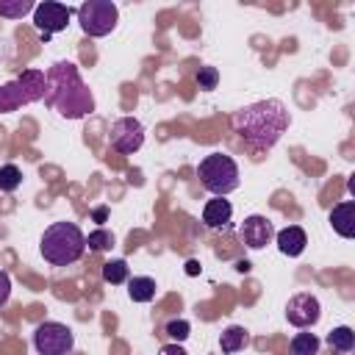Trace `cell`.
Segmentation results:
<instances>
[{
  "instance_id": "603a6c76",
  "label": "cell",
  "mask_w": 355,
  "mask_h": 355,
  "mask_svg": "<svg viewBox=\"0 0 355 355\" xmlns=\"http://www.w3.org/2000/svg\"><path fill=\"white\" fill-rule=\"evenodd\" d=\"M164 333H166L175 344H180V341H186V338L191 336V324H189L186 319H169L166 327H164Z\"/></svg>"
},
{
  "instance_id": "5bb4252c",
  "label": "cell",
  "mask_w": 355,
  "mask_h": 355,
  "mask_svg": "<svg viewBox=\"0 0 355 355\" xmlns=\"http://www.w3.org/2000/svg\"><path fill=\"white\" fill-rule=\"evenodd\" d=\"M230 216H233V205L225 197H214L202 208V225L205 227H225L230 222Z\"/></svg>"
},
{
  "instance_id": "ac0fdd59",
  "label": "cell",
  "mask_w": 355,
  "mask_h": 355,
  "mask_svg": "<svg viewBox=\"0 0 355 355\" xmlns=\"http://www.w3.org/2000/svg\"><path fill=\"white\" fill-rule=\"evenodd\" d=\"M100 275H103V280H105V283H111V286H119V283H125V280H128V263H125L122 258L105 261Z\"/></svg>"
},
{
  "instance_id": "2e32d148",
  "label": "cell",
  "mask_w": 355,
  "mask_h": 355,
  "mask_svg": "<svg viewBox=\"0 0 355 355\" xmlns=\"http://www.w3.org/2000/svg\"><path fill=\"white\" fill-rule=\"evenodd\" d=\"M128 297L133 302H150V300H155V280L153 277H130L128 280Z\"/></svg>"
},
{
  "instance_id": "f1b7e54d",
  "label": "cell",
  "mask_w": 355,
  "mask_h": 355,
  "mask_svg": "<svg viewBox=\"0 0 355 355\" xmlns=\"http://www.w3.org/2000/svg\"><path fill=\"white\" fill-rule=\"evenodd\" d=\"M236 269H239V272H250V263H247V261H239Z\"/></svg>"
},
{
  "instance_id": "3957f363",
  "label": "cell",
  "mask_w": 355,
  "mask_h": 355,
  "mask_svg": "<svg viewBox=\"0 0 355 355\" xmlns=\"http://www.w3.org/2000/svg\"><path fill=\"white\" fill-rule=\"evenodd\" d=\"M39 252L50 266H69L86 252V236L75 222H53L42 233Z\"/></svg>"
},
{
  "instance_id": "9a60e30c",
  "label": "cell",
  "mask_w": 355,
  "mask_h": 355,
  "mask_svg": "<svg viewBox=\"0 0 355 355\" xmlns=\"http://www.w3.org/2000/svg\"><path fill=\"white\" fill-rule=\"evenodd\" d=\"M327 347H330L333 352H341V355L352 352V349H355V330L347 327V324L333 327V330L327 333Z\"/></svg>"
},
{
  "instance_id": "484cf974",
  "label": "cell",
  "mask_w": 355,
  "mask_h": 355,
  "mask_svg": "<svg viewBox=\"0 0 355 355\" xmlns=\"http://www.w3.org/2000/svg\"><path fill=\"white\" fill-rule=\"evenodd\" d=\"M158 355H189V352H186V349H183L180 344H164Z\"/></svg>"
},
{
  "instance_id": "d4e9b609",
  "label": "cell",
  "mask_w": 355,
  "mask_h": 355,
  "mask_svg": "<svg viewBox=\"0 0 355 355\" xmlns=\"http://www.w3.org/2000/svg\"><path fill=\"white\" fill-rule=\"evenodd\" d=\"M8 297H11V277L0 269V305H6Z\"/></svg>"
},
{
  "instance_id": "5b68a950",
  "label": "cell",
  "mask_w": 355,
  "mask_h": 355,
  "mask_svg": "<svg viewBox=\"0 0 355 355\" xmlns=\"http://www.w3.org/2000/svg\"><path fill=\"white\" fill-rule=\"evenodd\" d=\"M44 86H47V78L42 69H25L19 78L0 86V114H8L28 103L44 100Z\"/></svg>"
},
{
  "instance_id": "9c48e42d",
  "label": "cell",
  "mask_w": 355,
  "mask_h": 355,
  "mask_svg": "<svg viewBox=\"0 0 355 355\" xmlns=\"http://www.w3.org/2000/svg\"><path fill=\"white\" fill-rule=\"evenodd\" d=\"M69 17H72V8L64 6V3H53V0L39 3V6L33 8V25L39 28V33H42L44 42H47L53 33L64 31V28L69 25Z\"/></svg>"
},
{
  "instance_id": "6da1fadb",
  "label": "cell",
  "mask_w": 355,
  "mask_h": 355,
  "mask_svg": "<svg viewBox=\"0 0 355 355\" xmlns=\"http://www.w3.org/2000/svg\"><path fill=\"white\" fill-rule=\"evenodd\" d=\"M286 128H288V111L280 100H261L244 105L233 116V130L239 133V139L258 153L275 147L277 139L286 133Z\"/></svg>"
},
{
  "instance_id": "ffe728a7",
  "label": "cell",
  "mask_w": 355,
  "mask_h": 355,
  "mask_svg": "<svg viewBox=\"0 0 355 355\" xmlns=\"http://www.w3.org/2000/svg\"><path fill=\"white\" fill-rule=\"evenodd\" d=\"M33 8H36L33 0H0V17H8V19H19Z\"/></svg>"
},
{
  "instance_id": "e0dca14e",
  "label": "cell",
  "mask_w": 355,
  "mask_h": 355,
  "mask_svg": "<svg viewBox=\"0 0 355 355\" xmlns=\"http://www.w3.org/2000/svg\"><path fill=\"white\" fill-rule=\"evenodd\" d=\"M244 344H247V330H244V327H239V324L227 327V330L219 336V347H222V352H225V355H233V352L244 349Z\"/></svg>"
},
{
  "instance_id": "7a4b0ae2",
  "label": "cell",
  "mask_w": 355,
  "mask_h": 355,
  "mask_svg": "<svg viewBox=\"0 0 355 355\" xmlns=\"http://www.w3.org/2000/svg\"><path fill=\"white\" fill-rule=\"evenodd\" d=\"M47 86H44V103L58 111L64 119H80L94 111V97L92 89L83 83L80 72L69 61L53 64L47 72Z\"/></svg>"
},
{
  "instance_id": "52a82bcc",
  "label": "cell",
  "mask_w": 355,
  "mask_h": 355,
  "mask_svg": "<svg viewBox=\"0 0 355 355\" xmlns=\"http://www.w3.org/2000/svg\"><path fill=\"white\" fill-rule=\"evenodd\" d=\"M75 336L61 322H42L33 330V347L39 355H69Z\"/></svg>"
},
{
  "instance_id": "cb8c5ba5",
  "label": "cell",
  "mask_w": 355,
  "mask_h": 355,
  "mask_svg": "<svg viewBox=\"0 0 355 355\" xmlns=\"http://www.w3.org/2000/svg\"><path fill=\"white\" fill-rule=\"evenodd\" d=\"M216 83H219V69H216V67H200V72H197V86H200L202 92H211V89H216Z\"/></svg>"
},
{
  "instance_id": "83f0119b",
  "label": "cell",
  "mask_w": 355,
  "mask_h": 355,
  "mask_svg": "<svg viewBox=\"0 0 355 355\" xmlns=\"http://www.w3.org/2000/svg\"><path fill=\"white\" fill-rule=\"evenodd\" d=\"M105 214H108L105 208H97V211H94V219H97V222H103V219H105Z\"/></svg>"
},
{
  "instance_id": "30bf717a",
  "label": "cell",
  "mask_w": 355,
  "mask_h": 355,
  "mask_svg": "<svg viewBox=\"0 0 355 355\" xmlns=\"http://www.w3.org/2000/svg\"><path fill=\"white\" fill-rule=\"evenodd\" d=\"M319 316H322V305H319V300H316L313 294H308V291L294 294V297L288 300V305H286V319H288L294 327H313V324L319 322Z\"/></svg>"
},
{
  "instance_id": "d6986e66",
  "label": "cell",
  "mask_w": 355,
  "mask_h": 355,
  "mask_svg": "<svg viewBox=\"0 0 355 355\" xmlns=\"http://www.w3.org/2000/svg\"><path fill=\"white\" fill-rule=\"evenodd\" d=\"M291 355H319V338L313 333H297L291 338Z\"/></svg>"
},
{
  "instance_id": "8992f818",
  "label": "cell",
  "mask_w": 355,
  "mask_h": 355,
  "mask_svg": "<svg viewBox=\"0 0 355 355\" xmlns=\"http://www.w3.org/2000/svg\"><path fill=\"white\" fill-rule=\"evenodd\" d=\"M78 22L86 36H108L119 22V8L111 0H86L78 8Z\"/></svg>"
},
{
  "instance_id": "7402d4cb",
  "label": "cell",
  "mask_w": 355,
  "mask_h": 355,
  "mask_svg": "<svg viewBox=\"0 0 355 355\" xmlns=\"http://www.w3.org/2000/svg\"><path fill=\"white\" fill-rule=\"evenodd\" d=\"M111 244H114V236H111V230H105V227H97V230H92V233L86 236V247L94 250V252L111 250Z\"/></svg>"
},
{
  "instance_id": "ba28073f",
  "label": "cell",
  "mask_w": 355,
  "mask_h": 355,
  "mask_svg": "<svg viewBox=\"0 0 355 355\" xmlns=\"http://www.w3.org/2000/svg\"><path fill=\"white\" fill-rule=\"evenodd\" d=\"M108 141L116 153L130 155L144 144V125L136 116H119L108 130Z\"/></svg>"
},
{
  "instance_id": "277c9868",
  "label": "cell",
  "mask_w": 355,
  "mask_h": 355,
  "mask_svg": "<svg viewBox=\"0 0 355 355\" xmlns=\"http://www.w3.org/2000/svg\"><path fill=\"white\" fill-rule=\"evenodd\" d=\"M197 178H200L202 189L211 191L214 197H225V194H230V191L239 189V166L225 153L205 155L200 161V166H197Z\"/></svg>"
},
{
  "instance_id": "7c38bea8",
  "label": "cell",
  "mask_w": 355,
  "mask_h": 355,
  "mask_svg": "<svg viewBox=\"0 0 355 355\" xmlns=\"http://www.w3.org/2000/svg\"><path fill=\"white\" fill-rule=\"evenodd\" d=\"M330 225L341 239H352L355 236V202L344 200L330 211Z\"/></svg>"
},
{
  "instance_id": "44dd1931",
  "label": "cell",
  "mask_w": 355,
  "mask_h": 355,
  "mask_svg": "<svg viewBox=\"0 0 355 355\" xmlns=\"http://www.w3.org/2000/svg\"><path fill=\"white\" fill-rule=\"evenodd\" d=\"M19 183H22V172H19V166H14V164L0 166V191H17Z\"/></svg>"
},
{
  "instance_id": "4fadbf2b",
  "label": "cell",
  "mask_w": 355,
  "mask_h": 355,
  "mask_svg": "<svg viewBox=\"0 0 355 355\" xmlns=\"http://www.w3.org/2000/svg\"><path fill=\"white\" fill-rule=\"evenodd\" d=\"M275 239H277V250H280L283 255H288V258L302 255V250H305V244H308L305 230H302V227H297V225L283 227L280 233H275Z\"/></svg>"
},
{
  "instance_id": "8fae6325",
  "label": "cell",
  "mask_w": 355,
  "mask_h": 355,
  "mask_svg": "<svg viewBox=\"0 0 355 355\" xmlns=\"http://www.w3.org/2000/svg\"><path fill=\"white\" fill-rule=\"evenodd\" d=\"M239 233H241V241H244L250 250H261V247H266V244L275 239V227H272V222H269L266 216H261V214L247 216V219L241 222Z\"/></svg>"
},
{
  "instance_id": "4316f807",
  "label": "cell",
  "mask_w": 355,
  "mask_h": 355,
  "mask_svg": "<svg viewBox=\"0 0 355 355\" xmlns=\"http://www.w3.org/2000/svg\"><path fill=\"white\" fill-rule=\"evenodd\" d=\"M197 272H200V263L197 261H189L186 263V275H197Z\"/></svg>"
}]
</instances>
